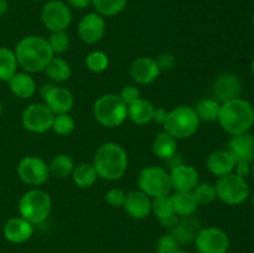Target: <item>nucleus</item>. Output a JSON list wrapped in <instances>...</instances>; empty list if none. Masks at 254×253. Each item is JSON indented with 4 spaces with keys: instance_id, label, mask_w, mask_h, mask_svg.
Instances as JSON below:
<instances>
[{
    "instance_id": "obj_53",
    "label": "nucleus",
    "mask_w": 254,
    "mask_h": 253,
    "mask_svg": "<svg viewBox=\"0 0 254 253\" xmlns=\"http://www.w3.org/2000/svg\"><path fill=\"white\" fill-rule=\"evenodd\" d=\"M82 253H91V252H82Z\"/></svg>"
},
{
    "instance_id": "obj_11",
    "label": "nucleus",
    "mask_w": 254,
    "mask_h": 253,
    "mask_svg": "<svg viewBox=\"0 0 254 253\" xmlns=\"http://www.w3.org/2000/svg\"><path fill=\"white\" fill-rule=\"evenodd\" d=\"M17 175L27 185L40 186L49 180V165L39 156H25L17 165Z\"/></svg>"
},
{
    "instance_id": "obj_28",
    "label": "nucleus",
    "mask_w": 254,
    "mask_h": 253,
    "mask_svg": "<svg viewBox=\"0 0 254 253\" xmlns=\"http://www.w3.org/2000/svg\"><path fill=\"white\" fill-rule=\"evenodd\" d=\"M45 73L52 82L62 83L68 81L72 74V69L66 60L54 56L45 68Z\"/></svg>"
},
{
    "instance_id": "obj_47",
    "label": "nucleus",
    "mask_w": 254,
    "mask_h": 253,
    "mask_svg": "<svg viewBox=\"0 0 254 253\" xmlns=\"http://www.w3.org/2000/svg\"><path fill=\"white\" fill-rule=\"evenodd\" d=\"M251 68H252V73L254 76V57H253V61H252V67H251Z\"/></svg>"
},
{
    "instance_id": "obj_3",
    "label": "nucleus",
    "mask_w": 254,
    "mask_h": 253,
    "mask_svg": "<svg viewBox=\"0 0 254 253\" xmlns=\"http://www.w3.org/2000/svg\"><path fill=\"white\" fill-rule=\"evenodd\" d=\"M218 123L231 135L247 133L254 126V107L243 98H236L221 104Z\"/></svg>"
},
{
    "instance_id": "obj_8",
    "label": "nucleus",
    "mask_w": 254,
    "mask_h": 253,
    "mask_svg": "<svg viewBox=\"0 0 254 253\" xmlns=\"http://www.w3.org/2000/svg\"><path fill=\"white\" fill-rule=\"evenodd\" d=\"M215 188L218 200L230 206L241 205L250 196V186L246 179L235 173L218 178Z\"/></svg>"
},
{
    "instance_id": "obj_51",
    "label": "nucleus",
    "mask_w": 254,
    "mask_h": 253,
    "mask_svg": "<svg viewBox=\"0 0 254 253\" xmlns=\"http://www.w3.org/2000/svg\"><path fill=\"white\" fill-rule=\"evenodd\" d=\"M252 22H253V26H254V12H253V17H252Z\"/></svg>"
},
{
    "instance_id": "obj_33",
    "label": "nucleus",
    "mask_w": 254,
    "mask_h": 253,
    "mask_svg": "<svg viewBox=\"0 0 254 253\" xmlns=\"http://www.w3.org/2000/svg\"><path fill=\"white\" fill-rule=\"evenodd\" d=\"M151 212H154V215L158 217L159 221L165 220V218L175 215L170 195L158 196V197L151 198Z\"/></svg>"
},
{
    "instance_id": "obj_25",
    "label": "nucleus",
    "mask_w": 254,
    "mask_h": 253,
    "mask_svg": "<svg viewBox=\"0 0 254 253\" xmlns=\"http://www.w3.org/2000/svg\"><path fill=\"white\" fill-rule=\"evenodd\" d=\"M155 107L146 99H138L133 104L128 106V118L136 126H145L153 122Z\"/></svg>"
},
{
    "instance_id": "obj_16",
    "label": "nucleus",
    "mask_w": 254,
    "mask_h": 253,
    "mask_svg": "<svg viewBox=\"0 0 254 253\" xmlns=\"http://www.w3.org/2000/svg\"><path fill=\"white\" fill-rule=\"evenodd\" d=\"M171 189L175 192H192L200 183L198 171L193 166L180 164L170 170Z\"/></svg>"
},
{
    "instance_id": "obj_27",
    "label": "nucleus",
    "mask_w": 254,
    "mask_h": 253,
    "mask_svg": "<svg viewBox=\"0 0 254 253\" xmlns=\"http://www.w3.org/2000/svg\"><path fill=\"white\" fill-rule=\"evenodd\" d=\"M72 181L77 188L88 189L92 188L98 180V174L96 168L91 163H81L74 166L72 171Z\"/></svg>"
},
{
    "instance_id": "obj_13",
    "label": "nucleus",
    "mask_w": 254,
    "mask_h": 253,
    "mask_svg": "<svg viewBox=\"0 0 254 253\" xmlns=\"http://www.w3.org/2000/svg\"><path fill=\"white\" fill-rule=\"evenodd\" d=\"M42 98L45 106L56 116V114L68 113L74 103L73 94L64 87L46 83L41 88Z\"/></svg>"
},
{
    "instance_id": "obj_41",
    "label": "nucleus",
    "mask_w": 254,
    "mask_h": 253,
    "mask_svg": "<svg viewBox=\"0 0 254 253\" xmlns=\"http://www.w3.org/2000/svg\"><path fill=\"white\" fill-rule=\"evenodd\" d=\"M156 63H158L160 72L170 71V69L174 68L176 63L175 56L171 54H163L156 59Z\"/></svg>"
},
{
    "instance_id": "obj_29",
    "label": "nucleus",
    "mask_w": 254,
    "mask_h": 253,
    "mask_svg": "<svg viewBox=\"0 0 254 253\" xmlns=\"http://www.w3.org/2000/svg\"><path fill=\"white\" fill-rule=\"evenodd\" d=\"M74 166L76 165H74V161L71 156L67 155V154H59L50 163V175L57 179H64L72 175Z\"/></svg>"
},
{
    "instance_id": "obj_9",
    "label": "nucleus",
    "mask_w": 254,
    "mask_h": 253,
    "mask_svg": "<svg viewBox=\"0 0 254 253\" xmlns=\"http://www.w3.org/2000/svg\"><path fill=\"white\" fill-rule=\"evenodd\" d=\"M41 20L49 31H66L72 22V12L66 1L50 0L44 5Z\"/></svg>"
},
{
    "instance_id": "obj_2",
    "label": "nucleus",
    "mask_w": 254,
    "mask_h": 253,
    "mask_svg": "<svg viewBox=\"0 0 254 253\" xmlns=\"http://www.w3.org/2000/svg\"><path fill=\"white\" fill-rule=\"evenodd\" d=\"M98 178L107 181L119 180L128 169V154L118 143L107 141L97 149L93 163Z\"/></svg>"
},
{
    "instance_id": "obj_34",
    "label": "nucleus",
    "mask_w": 254,
    "mask_h": 253,
    "mask_svg": "<svg viewBox=\"0 0 254 253\" xmlns=\"http://www.w3.org/2000/svg\"><path fill=\"white\" fill-rule=\"evenodd\" d=\"M192 193L195 196L196 201H197L198 206L210 205L217 198L215 185L210 183H198L197 186L193 189Z\"/></svg>"
},
{
    "instance_id": "obj_22",
    "label": "nucleus",
    "mask_w": 254,
    "mask_h": 253,
    "mask_svg": "<svg viewBox=\"0 0 254 253\" xmlns=\"http://www.w3.org/2000/svg\"><path fill=\"white\" fill-rule=\"evenodd\" d=\"M206 166L212 175L221 178V176L233 173L236 161L232 158V155L228 153L227 149L226 150H216L207 156Z\"/></svg>"
},
{
    "instance_id": "obj_44",
    "label": "nucleus",
    "mask_w": 254,
    "mask_h": 253,
    "mask_svg": "<svg viewBox=\"0 0 254 253\" xmlns=\"http://www.w3.org/2000/svg\"><path fill=\"white\" fill-rule=\"evenodd\" d=\"M68 6L74 7V9H86L89 5H92V0H66Z\"/></svg>"
},
{
    "instance_id": "obj_46",
    "label": "nucleus",
    "mask_w": 254,
    "mask_h": 253,
    "mask_svg": "<svg viewBox=\"0 0 254 253\" xmlns=\"http://www.w3.org/2000/svg\"><path fill=\"white\" fill-rule=\"evenodd\" d=\"M251 176H252L253 180H254V161L251 164Z\"/></svg>"
},
{
    "instance_id": "obj_7",
    "label": "nucleus",
    "mask_w": 254,
    "mask_h": 253,
    "mask_svg": "<svg viewBox=\"0 0 254 253\" xmlns=\"http://www.w3.org/2000/svg\"><path fill=\"white\" fill-rule=\"evenodd\" d=\"M138 186L139 190L151 198L170 195L173 190L169 171L161 166L155 165L145 166L141 169L138 176Z\"/></svg>"
},
{
    "instance_id": "obj_50",
    "label": "nucleus",
    "mask_w": 254,
    "mask_h": 253,
    "mask_svg": "<svg viewBox=\"0 0 254 253\" xmlns=\"http://www.w3.org/2000/svg\"><path fill=\"white\" fill-rule=\"evenodd\" d=\"M252 203H253V207H254V193H253V197H252Z\"/></svg>"
},
{
    "instance_id": "obj_52",
    "label": "nucleus",
    "mask_w": 254,
    "mask_h": 253,
    "mask_svg": "<svg viewBox=\"0 0 254 253\" xmlns=\"http://www.w3.org/2000/svg\"><path fill=\"white\" fill-rule=\"evenodd\" d=\"M32 1H39V0H32Z\"/></svg>"
},
{
    "instance_id": "obj_19",
    "label": "nucleus",
    "mask_w": 254,
    "mask_h": 253,
    "mask_svg": "<svg viewBox=\"0 0 254 253\" xmlns=\"http://www.w3.org/2000/svg\"><path fill=\"white\" fill-rule=\"evenodd\" d=\"M124 211L134 220H144L151 213V197L140 190H133L127 193Z\"/></svg>"
},
{
    "instance_id": "obj_10",
    "label": "nucleus",
    "mask_w": 254,
    "mask_h": 253,
    "mask_svg": "<svg viewBox=\"0 0 254 253\" xmlns=\"http://www.w3.org/2000/svg\"><path fill=\"white\" fill-rule=\"evenodd\" d=\"M55 114L44 103H32L22 112L21 122L26 130L42 134L51 130Z\"/></svg>"
},
{
    "instance_id": "obj_36",
    "label": "nucleus",
    "mask_w": 254,
    "mask_h": 253,
    "mask_svg": "<svg viewBox=\"0 0 254 253\" xmlns=\"http://www.w3.org/2000/svg\"><path fill=\"white\" fill-rule=\"evenodd\" d=\"M74 126H76V122L68 113L56 114L54 118L51 130H54L57 135L64 136L71 134L74 130Z\"/></svg>"
},
{
    "instance_id": "obj_4",
    "label": "nucleus",
    "mask_w": 254,
    "mask_h": 253,
    "mask_svg": "<svg viewBox=\"0 0 254 253\" xmlns=\"http://www.w3.org/2000/svg\"><path fill=\"white\" fill-rule=\"evenodd\" d=\"M93 116L101 126L117 128L128 118V106L122 101L119 94L107 93L94 102Z\"/></svg>"
},
{
    "instance_id": "obj_42",
    "label": "nucleus",
    "mask_w": 254,
    "mask_h": 253,
    "mask_svg": "<svg viewBox=\"0 0 254 253\" xmlns=\"http://www.w3.org/2000/svg\"><path fill=\"white\" fill-rule=\"evenodd\" d=\"M233 173H235L236 175L241 176V178L246 179L247 176L251 175V164L236 163V166H235V170H233Z\"/></svg>"
},
{
    "instance_id": "obj_35",
    "label": "nucleus",
    "mask_w": 254,
    "mask_h": 253,
    "mask_svg": "<svg viewBox=\"0 0 254 253\" xmlns=\"http://www.w3.org/2000/svg\"><path fill=\"white\" fill-rule=\"evenodd\" d=\"M84 63H86V67L91 72L101 73V72H104L108 68L109 57L102 51H93L87 55Z\"/></svg>"
},
{
    "instance_id": "obj_18",
    "label": "nucleus",
    "mask_w": 254,
    "mask_h": 253,
    "mask_svg": "<svg viewBox=\"0 0 254 253\" xmlns=\"http://www.w3.org/2000/svg\"><path fill=\"white\" fill-rule=\"evenodd\" d=\"M160 73L161 72L156 63V60L153 57H139L130 66L131 78L138 84L153 83L154 81L158 79Z\"/></svg>"
},
{
    "instance_id": "obj_39",
    "label": "nucleus",
    "mask_w": 254,
    "mask_h": 253,
    "mask_svg": "<svg viewBox=\"0 0 254 253\" xmlns=\"http://www.w3.org/2000/svg\"><path fill=\"white\" fill-rule=\"evenodd\" d=\"M127 193L124 192L122 189L113 188L106 193V201L108 205L112 207H123L124 202H126Z\"/></svg>"
},
{
    "instance_id": "obj_45",
    "label": "nucleus",
    "mask_w": 254,
    "mask_h": 253,
    "mask_svg": "<svg viewBox=\"0 0 254 253\" xmlns=\"http://www.w3.org/2000/svg\"><path fill=\"white\" fill-rule=\"evenodd\" d=\"M7 9H9V2H7V0H0V17L2 15H5Z\"/></svg>"
},
{
    "instance_id": "obj_23",
    "label": "nucleus",
    "mask_w": 254,
    "mask_h": 253,
    "mask_svg": "<svg viewBox=\"0 0 254 253\" xmlns=\"http://www.w3.org/2000/svg\"><path fill=\"white\" fill-rule=\"evenodd\" d=\"M7 83L11 93L17 98L27 99L36 92V82L27 72H16Z\"/></svg>"
},
{
    "instance_id": "obj_15",
    "label": "nucleus",
    "mask_w": 254,
    "mask_h": 253,
    "mask_svg": "<svg viewBox=\"0 0 254 253\" xmlns=\"http://www.w3.org/2000/svg\"><path fill=\"white\" fill-rule=\"evenodd\" d=\"M106 29L107 25L104 16L98 12H89L79 20L77 34L82 41L88 45H93L101 41L106 34Z\"/></svg>"
},
{
    "instance_id": "obj_5",
    "label": "nucleus",
    "mask_w": 254,
    "mask_h": 253,
    "mask_svg": "<svg viewBox=\"0 0 254 253\" xmlns=\"http://www.w3.org/2000/svg\"><path fill=\"white\" fill-rule=\"evenodd\" d=\"M17 208L21 217L32 225H39L49 218L52 208V200L46 191L32 189L20 197Z\"/></svg>"
},
{
    "instance_id": "obj_40",
    "label": "nucleus",
    "mask_w": 254,
    "mask_h": 253,
    "mask_svg": "<svg viewBox=\"0 0 254 253\" xmlns=\"http://www.w3.org/2000/svg\"><path fill=\"white\" fill-rule=\"evenodd\" d=\"M119 97L122 98V101L127 104V106H130L134 102H136L138 99H140V89L135 86H126L122 88Z\"/></svg>"
},
{
    "instance_id": "obj_37",
    "label": "nucleus",
    "mask_w": 254,
    "mask_h": 253,
    "mask_svg": "<svg viewBox=\"0 0 254 253\" xmlns=\"http://www.w3.org/2000/svg\"><path fill=\"white\" fill-rule=\"evenodd\" d=\"M54 55H61L66 52L69 47V36L66 31L51 32L47 39Z\"/></svg>"
},
{
    "instance_id": "obj_21",
    "label": "nucleus",
    "mask_w": 254,
    "mask_h": 253,
    "mask_svg": "<svg viewBox=\"0 0 254 253\" xmlns=\"http://www.w3.org/2000/svg\"><path fill=\"white\" fill-rule=\"evenodd\" d=\"M201 222L193 216H186V217H179L175 225L170 228V233L176 238L181 245L195 242L198 232L201 231Z\"/></svg>"
},
{
    "instance_id": "obj_38",
    "label": "nucleus",
    "mask_w": 254,
    "mask_h": 253,
    "mask_svg": "<svg viewBox=\"0 0 254 253\" xmlns=\"http://www.w3.org/2000/svg\"><path fill=\"white\" fill-rule=\"evenodd\" d=\"M179 250H180V243L171 233H165L155 242L156 253H175Z\"/></svg>"
},
{
    "instance_id": "obj_1",
    "label": "nucleus",
    "mask_w": 254,
    "mask_h": 253,
    "mask_svg": "<svg viewBox=\"0 0 254 253\" xmlns=\"http://www.w3.org/2000/svg\"><path fill=\"white\" fill-rule=\"evenodd\" d=\"M17 64L27 73L45 71L55 56L47 39L37 35L25 36L17 42L14 50Z\"/></svg>"
},
{
    "instance_id": "obj_14",
    "label": "nucleus",
    "mask_w": 254,
    "mask_h": 253,
    "mask_svg": "<svg viewBox=\"0 0 254 253\" xmlns=\"http://www.w3.org/2000/svg\"><path fill=\"white\" fill-rule=\"evenodd\" d=\"M242 92V83L237 74L232 72H223L218 74L212 84L213 99L220 102L221 104L226 103L232 99L240 98Z\"/></svg>"
},
{
    "instance_id": "obj_31",
    "label": "nucleus",
    "mask_w": 254,
    "mask_h": 253,
    "mask_svg": "<svg viewBox=\"0 0 254 253\" xmlns=\"http://www.w3.org/2000/svg\"><path fill=\"white\" fill-rule=\"evenodd\" d=\"M221 103L213 98H205L200 101L196 106L195 112L197 114L200 122H206V123H212V122L218 121L220 116Z\"/></svg>"
},
{
    "instance_id": "obj_26",
    "label": "nucleus",
    "mask_w": 254,
    "mask_h": 253,
    "mask_svg": "<svg viewBox=\"0 0 254 253\" xmlns=\"http://www.w3.org/2000/svg\"><path fill=\"white\" fill-rule=\"evenodd\" d=\"M170 197L173 201L174 212L179 217L193 216L197 211L198 203L192 192H174Z\"/></svg>"
},
{
    "instance_id": "obj_17",
    "label": "nucleus",
    "mask_w": 254,
    "mask_h": 253,
    "mask_svg": "<svg viewBox=\"0 0 254 253\" xmlns=\"http://www.w3.org/2000/svg\"><path fill=\"white\" fill-rule=\"evenodd\" d=\"M227 150L236 163L252 164L254 161V135L250 131L233 135L228 141Z\"/></svg>"
},
{
    "instance_id": "obj_43",
    "label": "nucleus",
    "mask_w": 254,
    "mask_h": 253,
    "mask_svg": "<svg viewBox=\"0 0 254 253\" xmlns=\"http://www.w3.org/2000/svg\"><path fill=\"white\" fill-rule=\"evenodd\" d=\"M168 116H169V111H166V109L163 108V107H159V108L154 109L153 121L156 122L158 124L164 126L166 122V119H168Z\"/></svg>"
},
{
    "instance_id": "obj_30",
    "label": "nucleus",
    "mask_w": 254,
    "mask_h": 253,
    "mask_svg": "<svg viewBox=\"0 0 254 253\" xmlns=\"http://www.w3.org/2000/svg\"><path fill=\"white\" fill-rule=\"evenodd\" d=\"M17 61L12 50L0 47V81L9 82L17 72Z\"/></svg>"
},
{
    "instance_id": "obj_20",
    "label": "nucleus",
    "mask_w": 254,
    "mask_h": 253,
    "mask_svg": "<svg viewBox=\"0 0 254 253\" xmlns=\"http://www.w3.org/2000/svg\"><path fill=\"white\" fill-rule=\"evenodd\" d=\"M2 233L9 242L20 245V243L27 242L32 237L34 225L21 216L12 217L6 221L2 228Z\"/></svg>"
},
{
    "instance_id": "obj_32",
    "label": "nucleus",
    "mask_w": 254,
    "mask_h": 253,
    "mask_svg": "<svg viewBox=\"0 0 254 253\" xmlns=\"http://www.w3.org/2000/svg\"><path fill=\"white\" fill-rule=\"evenodd\" d=\"M127 2L128 0H92V5L96 9V12L104 17L121 14L126 9Z\"/></svg>"
},
{
    "instance_id": "obj_12",
    "label": "nucleus",
    "mask_w": 254,
    "mask_h": 253,
    "mask_svg": "<svg viewBox=\"0 0 254 253\" xmlns=\"http://www.w3.org/2000/svg\"><path fill=\"white\" fill-rule=\"evenodd\" d=\"M198 253H227L230 238L223 230L218 227L201 228L195 240Z\"/></svg>"
},
{
    "instance_id": "obj_6",
    "label": "nucleus",
    "mask_w": 254,
    "mask_h": 253,
    "mask_svg": "<svg viewBox=\"0 0 254 253\" xmlns=\"http://www.w3.org/2000/svg\"><path fill=\"white\" fill-rule=\"evenodd\" d=\"M164 130L178 139H188L197 131L200 119L195 108L190 106H179L169 111L168 119L164 124Z\"/></svg>"
},
{
    "instance_id": "obj_48",
    "label": "nucleus",
    "mask_w": 254,
    "mask_h": 253,
    "mask_svg": "<svg viewBox=\"0 0 254 253\" xmlns=\"http://www.w3.org/2000/svg\"><path fill=\"white\" fill-rule=\"evenodd\" d=\"M175 253H189V252H186V251H183V250H179V251H176Z\"/></svg>"
},
{
    "instance_id": "obj_24",
    "label": "nucleus",
    "mask_w": 254,
    "mask_h": 253,
    "mask_svg": "<svg viewBox=\"0 0 254 253\" xmlns=\"http://www.w3.org/2000/svg\"><path fill=\"white\" fill-rule=\"evenodd\" d=\"M151 148H153L154 154L159 159L168 161L169 159L175 156L178 153V141L174 136H171L170 134L164 130L156 134Z\"/></svg>"
},
{
    "instance_id": "obj_49",
    "label": "nucleus",
    "mask_w": 254,
    "mask_h": 253,
    "mask_svg": "<svg viewBox=\"0 0 254 253\" xmlns=\"http://www.w3.org/2000/svg\"><path fill=\"white\" fill-rule=\"evenodd\" d=\"M1 113H2V104L1 102H0V116H1Z\"/></svg>"
}]
</instances>
